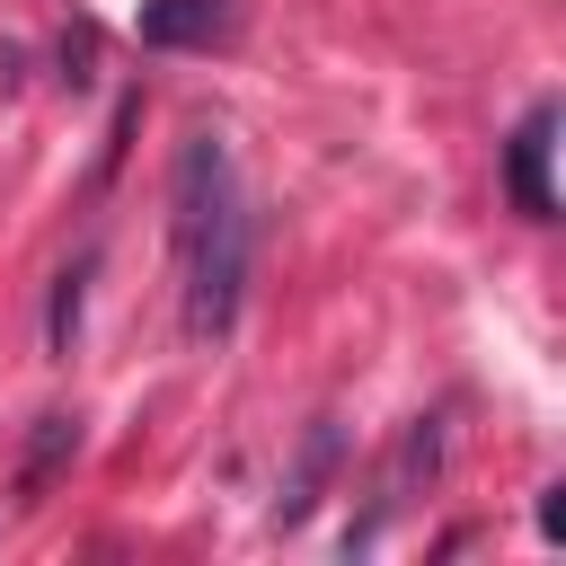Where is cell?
<instances>
[{
  "label": "cell",
  "instance_id": "obj_1",
  "mask_svg": "<svg viewBox=\"0 0 566 566\" xmlns=\"http://www.w3.org/2000/svg\"><path fill=\"white\" fill-rule=\"evenodd\" d=\"M168 203H177V256H186V327L195 336H230L239 301H248L256 221H248V195H239V168H230L221 133H186L177 142Z\"/></svg>",
  "mask_w": 566,
  "mask_h": 566
},
{
  "label": "cell",
  "instance_id": "obj_2",
  "mask_svg": "<svg viewBox=\"0 0 566 566\" xmlns=\"http://www.w3.org/2000/svg\"><path fill=\"white\" fill-rule=\"evenodd\" d=\"M548 159H557V106L539 97V106L513 124V142H504V195H513V212H531V221H557Z\"/></svg>",
  "mask_w": 566,
  "mask_h": 566
},
{
  "label": "cell",
  "instance_id": "obj_3",
  "mask_svg": "<svg viewBox=\"0 0 566 566\" xmlns=\"http://www.w3.org/2000/svg\"><path fill=\"white\" fill-rule=\"evenodd\" d=\"M433 469H442V416H416V424L398 433V451H389V469H380V486H371V513L354 522V539H345V548H371V539H380V522H389V513L416 495V478H433Z\"/></svg>",
  "mask_w": 566,
  "mask_h": 566
},
{
  "label": "cell",
  "instance_id": "obj_4",
  "mask_svg": "<svg viewBox=\"0 0 566 566\" xmlns=\"http://www.w3.org/2000/svg\"><path fill=\"white\" fill-rule=\"evenodd\" d=\"M336 460H345V433H336V416H318V424H310V442H301V460H292V478H283V495H274V531L310 522V504L327 495Z\"/></svg>",
  "mask_w": 566,
  "mask_h": 566
},
{
  "label": "cell",
  "instance_id": "obj_5",
  "mask_svg": "<svg viewBox=\"0 0 566 566\" xmlns=\"http://www.w3.org/2000/svg\"><path fill=\"white\" fill-rule=\"evenodd\" d=\"M221 27H230V0H150V9H142V44H159V53L212 44Z\"/></svg>",
  "mask_w": 566,
  "mask_h": 566
},
{
  "label": "cell",
  "instance_id": "obj_6",
  "mask_svg": "<svg viewBox=\"0 0 566 566\" xmlns=\"http://www.w3.org/2000/svg\"><path fill=\"white\" fill-rule=\"evenodd\" d=\"M80 451V424L71 416H35V442H27V460H18V504H44V486H53V469Z\"/></svg>",
  "mask_w": 566,
  "mask_h": 566
},
{
  "label": "cell",
  "instance_id": "obj_7",
  "mask_svg": "<svg viewBox=\"0 0 566 566\" xmlns=\"http://www.w3.org/2000/svg\"><path fill=\"white\" fill-rule=\"evenodd\" d=\"M80 283H88V256H71L53 274V310H44V345L53 354H71V336H80Z\"/></svg>",
  "mask_w": 566,
  "mask_h": 566
}]
</instances>
